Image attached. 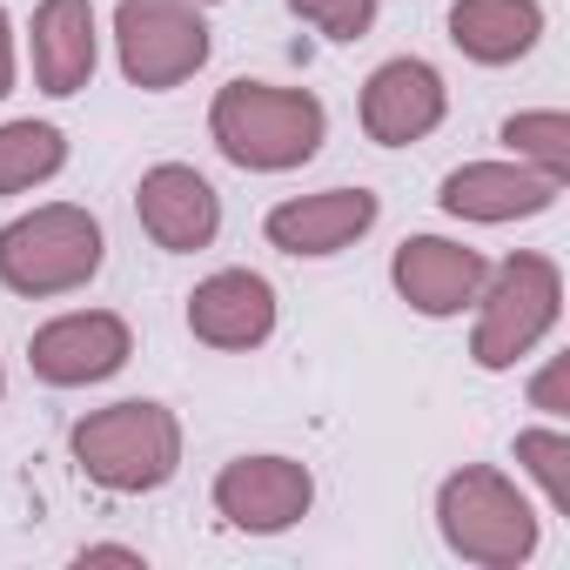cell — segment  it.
Wrapping results in <instances>:
<instances>
[{
  "label": "cell",
  "mask_w": 570,
  "mask_h": 570,
  "mask_svg": "<svg viewBox=\"0 0 570 570\" xmlns=\"http://www.w3.org/2000/svg\"><path fill=\"white\" fill-rule=\"evenodd\" d=\"M557 195H563V181L530 161H463L443 175L436 202L456 222H523V215H543Z\"/></svg>",
  "instance_id": "12"
},
{
  "label": "cell",
  "mask_w": 570,
  "mask_h": 570,
  "mask_svg": "<svg viewBox=\"0 0 570 570\" xmlns=\"http://www.w3.org/2000/svg\"><path fill=\"white\" fill-rule=\"evenodd\" d=\"M68 168V135L55 121H8L0 128V195H28L35 181Z\"/></svg>",
  "instance_id": "17"
},
{
  "label": "cell",
  "mask_w": 570,
  "mask_h": 570,
  "mask_svg": "<svg viewBox=\"0 0 570 570\" xmlns=\"http://www.w3.org/2000/svg\"><path fill=\"white\" fill-rule=\"evenodd\" d=\"M383 202L370 188H323V195H296V202H282L268 208V242L282 255H336L350 242H363L376 228Z\"/></svg>",
  "instance_id": "14"
},
{
  "label": "cell",
  "mask_w": 570,
  "mask_h": 570,
  "mask_svg": "<svg viewBox=\"0 0 570 570\" xmlns=\"http://www.w3.org/2000/svg\"><path fill=\"white\" fill-rule=\"evenodd\" d=\"M530 396H537V410H550V416L563 410V356H557V363L537 376V390H530Z\"/></svg>",
  "instance_id": "21"
},
{
  "label": "cell",
  "mask_w": 570,
  "mask_h": 570,
  "mask_svg": "<svg viewBox=\"0 0 570 570\" xmlns=\"http://www.w3.org/2000/svg\"><path fill=\"white\" fill-rule=\"evenodd\" d=\"M101 222L75 202H48L0 228V282L14 296H68L101 275Z\"/></svg>",
  "instance_id": "5"
},
{
  "label": "cell",
  "mask_w": 570,
  "mask_h": 570,
  "mask_svg": "<svg viewBox=\"0 0 570 570\" xmlns=\"http://www.w3.org/2000/svg\"><path fill=\"white\" fill-rule=\"evenodd\" d=\"M503 148L557 181H570V115L557 108H537V115H510L503 121Z\"/></svg>",
  "instance_id": "18"
},
{
  "label": "cell",
  "mask_w": 570,
  "mask_h": 570,
  "mask_svg": "<svg viewBox=\"0 0 570 570\" xmlns=\"http://www.w3.org/2000/svg\"><path fill=\"white\" fill-rule=\"evenodd\" d=\"M68 443H75L81 476L101 483V490H115V497H148L181 463V423H175V410L141 403V396L135 403L88 410Z\"/></svg>",
  "instance_id": "2"
},
{
  "label": "cell",
  "mask_w": 570,
  "mask_h": 570,
  "mask_svg": "<svg viewBox=\"0 0 570 570\" xmlns=\"http://www.w3.org/2000/svg\"><path fill=\"white\" fill-rule=\"evenodd\" d=\"M115 55L121 75L148 95L181 88L208 61V21L202 0H121L115 8Z\"/></svg>",
  "instance_id": "6"
},
{
  "label": "cell",
  "mask_w": 570,
  "mask_h": 570,
  "mask_svg": "<svg viewBox=\"0 0 570 570\" xmlns=\"http://www.w3.org/2000/svg\"><path fill=\"white\" fill-rule=\"evenodd\" d=\"M81 563H141V550H121V543H95V550H81Z\"/></svg>",
  "instance_id": "23"
},
{
  "label": "cell",
  "mask_w": 570,
  "mask_h": 570,
  "mask_svg": "<svg viewBox=\"0 0 570 570\" xmlns=\"http://www.w3.org/2000/svg\"><path fill=\"white\" fill-rule=\"evenodd\" d=\"M289 14L330 41H363L376 28V0H289Z\"/></svg>",
  "instance_id": "20"
},
{
  "label": "cell",
  "mask_w": 570,
  "mask_h": 570,
  "mask_svg": "<svg viewBox=\"0 0 570 570\" xmlns=\"http://www.w3.org/2000/svg\"><path fill=\"white\" fill-rule=\"evenodd\" d=\"M0 390H8V376H0Z\"/></svg>",
  "instance_id": "24"
},
{
  "label": "cell",
  "mask_w": 570,
  "mask_h": 570,
  "mask_svg": "<svg viewBox=\"0 0 570 570\" xmlns=\"http://www.w3.org/2000/svg\"><path fill=\"white\" fill-rule=\"evenodd\" d=\"M101 35L88 0H41L35 8V81L41 95H81L95 81Z\"/></svg>",
  "instance_id": "15"
},
{
  "label": "cell",
  "mask_w": 570,
  "mask_h": 570,
  "mask_svg": "<svg viewBox=\"0 0 570 570\" xmlns=\"http://www.w3.org/2000/svg\"><path fill=\"white\" fill-rule=\"evenodd\" d=\"M14 88V28H8V8H0V101Z\"/></svg>",
  "instance_id": "22"
},
{
  "label": "cell",
  "mask_w": 570,
  "mask_h": 570,
  "mask_svg": "<svg viewBox=\"0 0 570 570\" xmlns=\"http://www.w3.org/2000/svg\"><path fill=\"white\" fill-rule=\"evenodd\" d=\"M208 135L215 148L248 168V175H282V168H303L323 135L330 115L309 88H268V81H228L208 108Z\"/></svg>",
  "instance_id": "1"
},
{
  "label": "cell",
  "mask_w": 570,
  "mask_h": 570,
  "mask_svg": "<svg viewBox=\"0 0 570 570\" xmlns=\"http://www.w3.org/2000/svg\"><path fill=\"white\" fill-rule=\"evenodd\" d=\"M563 316V275L550 255L517 248L510 262H497L476 289V336L470 356L476 370H517Z\"/></svg>",
  "instance_id": "4"
},
{
  "label": "cell",
  "mask_w": 570,
  "mask_h": 570,
  "mask_svg": "<svg viewBox=\"0 0 570 570\" xmlns=\"http://www.w3.org/2000/svg\"><path fill=\"white\" fill-rule=\"evenodd\" d=\"M135 215H141V228L155 235V248L195 255V248H208L215 228H222V195H215L208 175H195L188 161H161V168L141 175Z\"/></svg>",
  "instance_id": "11"
},
{
  "label": "cell",
  "mask_w": 570,
  "mask_h": 570,
  "mask_svg": "<svg viewBox=\"0 0 570 570\" xmlns=\"http://www.w3.org/2000/svg\"><path fill=\"white\" fill-rule=\"evenodd\" d=\"M450 41L476 68H510L543 41V8L537 0H456L450 8Z\"/></svg>",
  "instance_id": "16"
},
{
  "label": "cell",
  "mask_w": 570,
  "mask_h": 570,
  "mask_svg": "<svg viewBox=\"0 0 570 570\" xmlns=\"http://www.w3.org/2000/svg\"><path fill=\"white\" fill-rule=\"evenodd\" d=\"M443 115H450V88H443V75H436L430 61H416V55H396V61H383V68L363 81V128H370V141H383V148L423 141Z\"/></svg>",
  "instance_id": "10"
},
{
  "label": "cell",
  "mask_w": 570,
  "mask_h": 570,
  "mask_svg": "<svg viewBox=\"0 0 570 570\" xmlns=\"http://www.w3.org/2000/svg\"><path fill=\"white\" fill-rule=\"evenodd\" d=\"M188 330L208 350H262L275 336V289L255 268H215L188 296Z\"/></svg>",
  "instance_id": "13"
},
{
  "label": "cell",
  "mask_w": 570,
  "mask_h": 570,
  "mask_svg": "<svg viewBox=\"0 0 570 570\" xmlns=\"http://www.w3.org/2000/svg\"><path fill=\"white\" fill-rule=\"evenodd\" d=\"M483 275H490V262L476 248H463V242H443V235H410L396 248V262H390L396 296L430 323L463 316L476 303V289H483Z\"/></svg>",
  "instance_id": "9"
},
{
  "label": "cell",
  "mask_w": 570,
  "mask_h": 570,
  "mask_svg": "<svg viewBox=\"0 0 570 570\" xmlns=\"http://www.w3.org/2000/svg\"><path fill=\"white\" fill-rule=\"evenodd\" d=\"M517 463L543 483L550 510L570 517V436H563V430H523V436H517Z\"/></svg>",
  "instance_id": "19"
},
{
  "label": "cell",
  "mask_w": 570,
  "mask_h": 570,
  "mask_svg": "<svg viewBox=\"0 0 570 570\" xmlns=\"http://www.w3.org/2000/svg\"><path fill=\"white\" fill-rule=\"evenodd\" d=\"M316 503V476L309 463L296 456H235L222 476H215V510L248 530V537H282L296 530Z\"/></svg>",
  "instance_id": "7"
},
{
  "label": "cell",
  "mask_w": 570,
  "mask_h": 570,
  "mask_svg": "<svg viewBox=\"0 0 570 570\" xmlns=\"http://www.w3.org/2000/svg\"><path fill=\"white\" fill-rule=\"evenodd\" d=\"M135 356V336L115 309H75V316H55L35 330L28 343V363L41 383L55 390H88V383H108L121 363Z\"/></svg>",
  "instance_id": "8"
},
{
  "label": "cell",
  "mask_w": 570,
  "mask_h": 570,
  "mask_svg": "<svg viewBox=\"0 0 570 570\" xmlns=\"http://www.w3.org/2000/svg\"><path fill=\"white\" fill-rule=\"evenodd\" d=\"M436 530H443V543L463 563H483V570H517V563L537 557V510H530V497L503 470H483V463H463L456 476H443Z\"/></svg>",
  "instance_id": "3"
}]
</instances>
